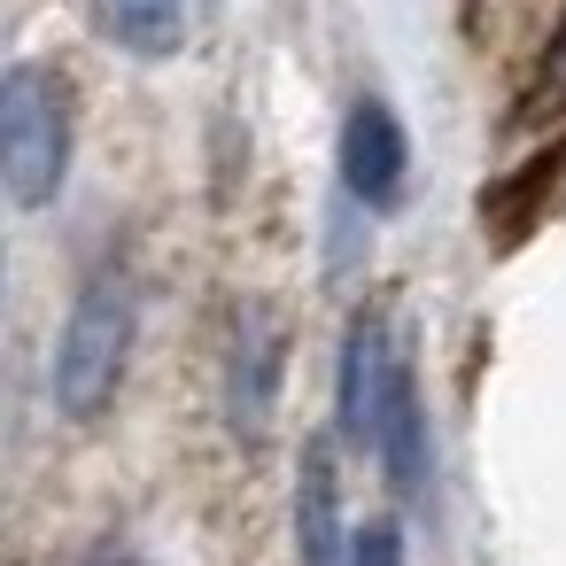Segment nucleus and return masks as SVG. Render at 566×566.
<instances>
[{
	"instance_id": "1",
	"label": "nucleus",
	"mask_w": 566,
	"mask_h": 566,
	"mask_svg": "<svg viewBox=\"0 0 566 566\" xmlns=\"http://www.w3.org/2000/svg\"><path fill=\"white\" fill-rule=\"evenodd\" d=\"M133 326H140L133 280H125L117 264L94 272V280L78 287L71 318H63V342H55V403H63L71 419H102V411H109V396H117V380H125V357H133Z\"/></svg>"
},
{
	"instance_id": "2",
	"label": "nucleus",
	"mask_w": 566,
	"mask_h": 566,
	"mask_svg": "<svg viewBox=\"0 0 566 566\" xmlns=\"http://www.w3.org/2000/svg\"><path fill=\"white\" fill-rule=\"evenodd\" d=\"M71 171V94L55 71L17 63L0 71V187H9L24 210L55 202Z\"/></svg>"
},
{
	"instance_id": "3",
	"label": "nucleus",
	"mask_w": 566,
	"mask_h": 566,
	"mask_svg": "<svg viewBox=\"0 0 566 566\" xmlns=\"http://www.w3.org/2000/svg\"><path fill=\"white\" fill-rule=\"evenodd\" d=\"M403 171H411V148H403L396 109L388 102H357L349 125H342V187L365 210H396L403 202Z\"/></svg>"
},
{
	"instance_id": "4",
	"label": "nucleus",
	"mask_w": 566,
	"mask_h": 566,
	"mask_svg": "<svg viewBox=\"0 0 566 566\" xmlns=\"http://www.w3.org/2000/svg\"><path fill=\"white\" fill-rule=\"evenodd\" d=\"M280 365H287L280 326H272L264 303H249V311L233 318V373H226V411H233V434H241V442H264L272 403H280Z\"/></svg>"
},
{
	"instance_id": "5",
	"label": "nucleus",
	"mask_w": 566,
	"mask_h": 566,
	"mask_svg": "<svg viewBox=\"0 0 566 566\" xmlns=\"http://www.w3.org/2000/svg\"><path fill=\"white\" fill-rule=\"evenodd\" d=\"M295 558H303V566H349L334 442H311V450H303V473H295Z\"/></svg>"
},
{
	"instance_id": "6",
	"label": "nucleus",
	"mask_w": 566,
	"mask_h": 566,
	"mask_svg": "<svg viewBox=\"0 0 566 566\" xmlns=\"http://www.w3.org/2000/svg\"><path fill=\"white\" fill-rule=\"evenodd\" d=\"M373 458H380L396 496H427V411H419V380H411L403 357H396L380 419H373Z\"/></svg>"
},
{
	"instance_id": "7",
	"label": "nucleus",
	"mask_w": 566,
	"mask_h": 566,
	"mask_svg": "<svg viewBox=\"0 0 566 566\" xmlns=\"http://www.w3.org/2000/svg\"><path fill=\"white\" fill-rule=\"evenodd\" d=\"M396 334H388V318H357L349 326V342H342V434L349 442H365L373 450V419H380V396H388V373H396Z\"/></svg>"
},
{
	"instance_id": "8",
	"label": "nucleus",
	"mask_w": 566,
	"mask_h": 566,
	"mask_svg": "<svg viewBox=\"0 0 566 566\" xmlns=\"http://www.w3.org/2000/svg\"><path fill=\"white\" fill-rule=\"evenodd\" d=\"M94 9H102V32L133 55H171L187 32V0H94Z\"/></svg>"
},
{
	"instance_id": "9",
	"label": "nucleus",
	"mask_w": 566,
	"mask_h": 566,
	"mask_svg": "<svg viewBox=\"0 0 566 566\" xmlns=\"http://www.w3.org/2000/svg\"><path fill=\"white\" fill-rule=\"evenodd\" d=\"M349 566H403V527L396 520H373L349 535Z\"/></svg>"
},
{
	"instance_id": "10",
	"label": "nucleus",
	"mask_w": 566,
	"mask_h": 566,
	"mask_svg": "<svg viewBox=\"0 0 566 566\" xmlns=\"http://www.w3.org/2000/svg\"><path fill=\"white\" fill-rule=\"evenodd\" d=\"M527 109H566V24H558V40H551V55H543V71H535V86H527Z\"/></svg>"
},
{
	"instance_id": "11",
	"label": "nucleus",
	"mask_w": 566,
	"mask_h": 566,
	"mask_svg": "<svg viewBox=\"0 0 566 566\" xmlns=\"http://www.w3.org/2000/svg\"><path fill=\"white\" fill-rule=\"evenodd\" d=\"M78 566H140V558H133V551H125V543H94V551H86V558H78Z\"/></svg>"
}]
</instances>
